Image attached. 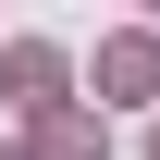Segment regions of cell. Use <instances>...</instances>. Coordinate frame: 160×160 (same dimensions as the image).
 <instances>
[{"instance_id":"cell-1","label":"cell","mask_w":160,"mask_h":160,"mask_svg":"<svg viewBox=\"0 0 160 160\" xmlns=\"http://www.w3.org/2000/svg\"><path fill=\"white\" fill-rule=\"evenodd\" d=\"M0 86H12V111H37V123H49V111H62V86H74V62H62L49 37H12V49H0Z\"/></svg>"},{"instance_id":"cell-2","label":"cell","mask_w":160,"mask_h":160,"mask_svg":"<svg viewBox=\"0 0 160 160\" xmlns=\"http://www.w3.org/2000/svg\"><path fill=\"white\" fill-rule=\"evenodd\" d=\"M99 99H160V25L99 37Z\"/></svg>"},{"instance_id":"cell-3","label":"cell","mask_w":160,"mask_h":160,"mask_svg":"<svg viewBox=\"0 0 160 160\" xmlns=\"http://www.w3.org/2000/svg\"><path fill=\"white\" fill-rule=\"evenodd\" d=\"M25 160H111V136H99L86 111H49L37 136H25Z\"/></svg>"},{"instance_id":"cell-4","label":"cell","mask_w":160,"mask_h":160,"mask_svg":"<svg viewBox=\"0 0 160 160\" xmlns=\"http://www.w3.org/2000/svg\"><path fill=\"white\" fill-rule=\"evenodd\" d=\"M148 160H160V123H148Z\"/></svg>"},{"instance_id":"cell-5","label":"cell","mask_w":160,"mask_h":160,"mask_svg":"<svg viewBox=\"0 0 160 160\" xmlns=\"http://www.w3.org/2000/svg\"><path fill=\"white\" fill-rule=\"evenodd\" d=\"M0 160H25V148H0Z\"/></svg>"}]
</instances>
